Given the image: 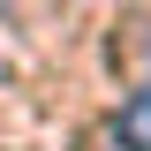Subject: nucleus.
<instances>
[{
    "label": "nucleus",
    "mask_w": 151,
    "mask_h": 151,
    "mask_svg": "<svg viewBox=\"0 0 151 151\" xmlns=\"http://www.w3.org/2000/svg\"><path fill=\"white\" fill-rule=\"evenodd\" d=\"M113 144L121 151H151V91H136L129 106L113 113Z\"/></svg>",
    "instance_id": "f257e3e1"
}]
</instances>
